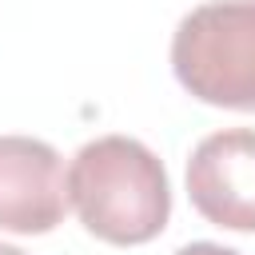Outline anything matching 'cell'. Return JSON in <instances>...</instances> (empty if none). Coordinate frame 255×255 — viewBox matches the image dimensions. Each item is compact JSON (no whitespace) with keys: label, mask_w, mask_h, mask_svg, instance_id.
Returning <instances> with one entry per match:
<instances>
[{"label":"cell","mask_w":255,"mask_h":255,"mask_svg":"<svg viewBox=\"0 0 255 255\" xmlns=\"http://www.w3.org/2000/svg\"><path fill=\"white\" fill-rule=\"evenodd\" d=\"M175 255H239V251L219 247V243H187V247H179Z\"/></svg>","instance_id":"5b68a950"},{"label":"cell","mask_w":255,"mask_h":255,"mask_svg":"<svg viewBox=\"0 0 255 255\" xmlns=\"http://www.w3.org/2000/svg\"><path fill=\"white\" fill-rule=\"evenodd\" d=\"M68 215L60 151L32 135H0V227L44 235Z\"/></svg>","instance_id":"277c9868"},{"label":"cell","mask_w":255,"mask_h":255,"mask_svg":"<svg viewBox=\"0 0 255 255\" xmlns=\"http://www.w3.org/2000/svg\"><path fill=\"white\" fill-rule=\"evenodd\" d=\"M195 211L227 231H255V128H223L187 159Z\"/></svg>","instance_id":"3957f363"},{"label":"cell","mask_w":255,"mask_h":255,"mask_svg":"<svg viewBox=\"0 0 255 255\" xmlns=\"http://www.w3.org/2000/svg\"><path fill=\"white\" fill-rule=\"evenodd\" d=\"M171 68L195 100L255 112V0L191 8L171 36Z\"/></svg>","instance_id":"7a4b0ae2"},{"label":"cell","mask_w":255,"mask_h":255,"mask_svg":"<svg viewBox=\"0 0 255 255\" xmlns=\"http://www.w3.org/2000/svg\"><path fill=\"white\" fill-rule=\"evenodd\" d=\"M0 255H24L20 247H12V243H0Z\"/></svg>","instance_id":"8992f818"},{"label":"cell","mask_w":255,"mask_h":255,"mask_svg":"<svg viewBox=\"0 0 255 255\" xmlns=\"http://www.w3.org/2000/svg\"><path fill=\"white\" fill-rule=\"evenodd\" d=\"M68 203L96 239L135 247L167 227L171 187L163 163L139 139L100 135L68 167Z\"/></svg>","instance_id":"6da1fadb"}]
</instances>
